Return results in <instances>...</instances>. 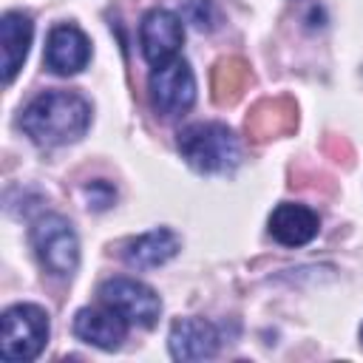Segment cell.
<instances>
[{
    "instance_id": "obj_1",
    "label": "cell",
    "mask_w": 363,
    "mask_h": 363,
    "mask_svg": "<svg viewBox=\"0 0 363 363\" xmlns=\"http://www.w3.org/2000/svg\"><path fill=\"white\" fill-rule=\"evenodd\" d=\"M20 125L40 147H60L85 136L91 105L74 91H45L26 105Z\"/></svg>"
},
{
    "instance_id": "obj_2",
    "label": "cell",
    "mask_w": 363,
    "mask_h": 363,
    "mask_svg": "<svg viewBox=\"0 0 363 363\" xmlns=\"http://www.w3.org/2000/svg\"><path fill=\"white\" fill-rule=\"evenodd\" d=\"M179 153L199 173H227L238 164L241 145L221 122H193L179 133Z\"/></svg>"
},
{
    "instance_id": "obj_3",
    "label": "cell",
    "mask_w": 363,
    "mask_h": 363,
    "mask_svg": "<svg viewBox=\"0 0 363 363\" xmlns=\"http://www.w3.org/2000/svg\"><path fill=\"white\" fill-rule=\"evenodd\" d=\"M48 343V315L37 303H14L3 312L0 357L9 363L34 360Z\"/></svg>"
},
{
    "instance_id": "obj_4",
    "label": "cell",
    "mask_w": 363,
    "mask_h": 363,
    "mask_svg": "<svg viewBox=\"0 0 363 363\" xmlns=\"http://www.w3.org/2000/svg\"><path fill=\"white\" fill-rule=\"evenodd\" d=\"M31 247L40 258V264L51 272V275H74L79 267V241L77 233L71 227L68 218L48 213L40 216L31 224Z\"/></svg>"
},
{
    "instance_id": "obj_5",
    "label": "cell",
    "mask_w": 363,
    "mask_h": 363,
    "mask_svg": "<svg viewBox=\"0 0 363 363\" xmlns=\"http://www.w3.org/2000/svg\"><path fill=\"white\" fill-rule=\"evenodd\" d=\"M147 88H150V105L162 116H182L196 102V77L190 65L179 57L153 65Z\"/></svg>"
},
{
    "instance_id": "obj_6",
    "label": "cell",
    "mask_w": 363,
    "mask_h": 363,
    "mask_svg": "<svg viewBox=\"0 0 363 363\" xmlns=\"http://www.w3.org/2000/svg\"><path fill=\"white\" fill-rule=\"evenodd\" d=\"M99 301L105 306H111L113 312H119L128 323L145 326V329H150L159 320V312H162L159 295L136 278H111V281H105L99 286Z\"/></svg>"
},
{
    "instance_id": "obj_7",
    "label": "cell",
    "mask_w": 363,
    "mask_h": 363,
    "mask_svg": "<svg viewBox=\"0 0 363 363\" xmlns=\"http://www.w3.org/2000/svg\"><path fill=\"white\" fill-rule=\"evenodd\" d=\"M184 43V26L182 20L167 9H150L142 17L139 26V45L150 65H162L176 57V51Z\"/></svg>"
},
{
    "instance_id": "obj_8",
    "label": "cell",
    "mask_w": 363,
    "mask_h": 363,
    "mask_svg": "<svg viewBox=\"0 0 363 363\" xmlns=\"http://www.w3.org/2000/svg\"><path fill=\"white\" fill-rule=\"evenodd\" d=\"M298 125V108L286 96H267L252 105L244 119V130L252 142H269L278 136H289Z\"/></svg>"
},
{
    "instance_id": "obj_9",
    "label": "cell",
    "mask_w": 363,
    "mask_h": 363,
    "mask_svg": "<svg viewBox=\"0 0 363 363\" xmlns=\"http://www.w3.org/2000/svg\"><path fill=\"white\" fill-rule=\"evenodd\" d=\"M91 60V43L88 37L71 26V23H62V26H54L48 31V43H45V65L60 74V77H71L77 71H82Z\"/></svg>"
},
{
    "instance_id": "obj_10",
    "label": "cell",
    "mask_w": 363,
    "mask_h": 363,
    "mask_svg": "<svg viewBox=\"0 0 363 363\" xmlns=\"http://www.w3.org/2000/svg\"><path fill=\"white\" fill-rule=\"evenodd\" d=\"M128 326L130 323L119 312H113L111 306H105V303L102 306H85L74 318V335L79 340L96 346V349H105V352L116 349L125 340Z\"/></svg>"
},
{
    "instance_id": "obj_11",
    "label": "cell",
    "mask_w": 363,
    "mask_h": 363,
    "mask_svg": "<svg viewBox=\"0 0 363 363\" xmlns=\"http://www.w3.org/2000/svg\"><path fill=\"white\" fill-rule=\"evenodd\" d=\"M167 346L176 360H207L218 352V332L210 320L179 318L170 326Z\"/></svg>"
},
{
    "instance_id": "obj_12",
    "label": "cell",
    "mask_w": 363,
    "mask_h": 363,
    "mask_svg": "<svg viewBox=\"0 0 363 363\" xmlns=\"http://www.w3.org/2000/svg\"><path fill=\"white\" fill-rule=\"evenodd\" d=\"M318 230H320L318 213L303 204L284 201L269 216V235L284 247H303L318 235Z\"/></svg>"
},
{
    "instance_id": "obj_13",
    "label": "cell",
    "mask_w": 363,
    "mask_h": 363,
    "mask_svg": "<svg viewBox=\"0 0 363 363\" xmlns=\"http://www.w3.org/2000/svg\"><path fill=\"white\" fill-rule=\"evenodd\" d=\"M34 23L23 11H6L0 17V48H3V79L11 82L28 57Z\"/></svg>"
},
{
    "instance_id": "obj_14",
    "label": "cell",
    "mask_w": 363,
    "mask_h": 363,
    "mask_svg": "<svg viewBox=\"0 0 363 363\" xmlns=\"http://www.w3.org/2000/svg\"><path fill=\"white\" fill-rule=\"evenodd\" d=\"M179 252V238L176 233L159 227V230H150L133 241H128L125 247V261L130 267H139V269H147V267H159L164 261H170L173 255Z\"/></svg>"
},
{
    "instance_id": "obj_15",
    "label": "cell",
    "mask_w": 363,
    "mask_h": 363,
    "mask_svg": "<svg viewBox=\"0 0 363 363\" xmlns=\"http://www.w3.org/2000/svg\"><path fill=\"white\" fill-rule=\"evenodd\" d=\"M250 85V68L238 57L218 60L213 68V99L218 105H233L244 96V88Z\"/></svg>"
},
{
    "instance_id": "obj_16",
    "label": "cell",
    "mask_w": 363,
    "mask_h": 363,
    "mask_svg": "<svg viewBox=\"0 0 363 363\" xmlns=\"http://www.w3.org/2000/svg\"><path fill=\"white\" fill-rule=\"evenodd\" d=\"M85 196H88V207H94V210H105V207H111L113 204V199H116V190L108 184V182H91L88 187H85Z\"/></svg>"
},
{
    "instance_id": "obj_17",
    "label": "cell",
    "mask_w": 363,
    "mask_h": 363,
    "mask_svg": "<svg viewBox=\"0 0 363 363\" xmlns=\"http://www.w3.org/2000/svg\"><path fill=\"white\" fill-rule=\"evenodd\" d=\"M360 340H363V329H360Z\"/></svg>"
}]
</instances>
